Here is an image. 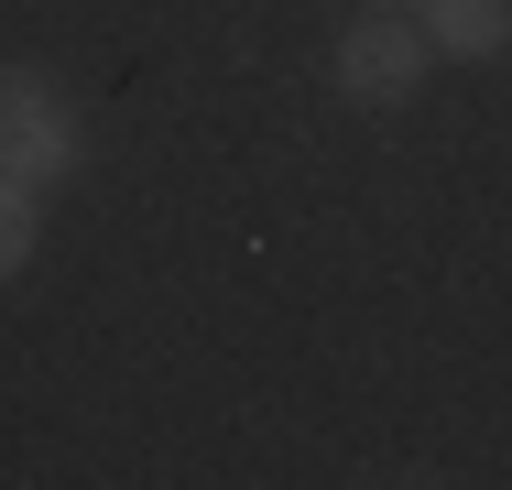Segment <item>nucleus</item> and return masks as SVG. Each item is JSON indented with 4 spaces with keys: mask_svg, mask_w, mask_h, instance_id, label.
<instances>
[{
    "mask_svg": "<svg viewBox=\"0 0 512 490\" xmlns=\"http://www.w3.org/2000/svg\"><path fill=\"white\" fill-rule=\"evenodd\" d=\"M425 55H436V44H425V33H404V22L382 11V22L338 33V88L360 98V109H404V98L425 88Z\"/></svg>",
    "mask_w": 512,
    "mask_h": 490,
    "instance_id": "nucleus-2",
    "label": "nucleus"
},
{
    "mask_svg": "<svg viewBox=\"0 0 512 490\" xmlns=\"http://www.w3.org/2000/svg\"><path fill=\"white\" fill-rule=\"evenodd\" d=\"M33 229H44V207H33V186L22 175H0V284L33 262Z\"/></svg>",
    "mask_w": 512,
    "mask_h": 490,
    "instance_id": "nucleus-4",
    "label": "nucleus"
},
{
    "mask_svg": "<svg viewBox=\"0 0 512 490\" xmlns=\"http://www.w3.org/2000/svg\"><path fill=\"white\" fill-rule=\"evenodd\" d=\"M382 11H404V0H382Z\"/></svg>",
    "mask_w": 512,
    "mask_h": 490,
    "instance_id": "nucleus-5",
    "label": "nucleus"
},
{
    "mask_svg": "<svg viewBox=\"0 0 512 490\" xmlns=\"http://www.w3.org/2000/svg\"><path fill=\"white\" fill-rule=\"evenodd\" d=\"M0 153H11L0 175H22L33 196H44L55 175H66V164H77V131H66L55 88H44V77H22V66L0 77Z\"/></svg>",
    "mask_w": 512,
    "mask_h": 490,
    "instance_id": "nucleus-1",
    "label": "nucleus"
},
{
    "mask_svg": "<svg viewBox=\"0 0 512 490\" xmlns=\"http://www.w3.org/2000/svg\"><path fill=\"white\" fill-rule=\"evenodd\" d=\"M425 44L458 55V66L502 55V44H512V0H436V33H425Z\"/></svg>",
    "mask_w": 512,
    "mask_h": 490,
    "instance_id": "nucleus-3",
    "label": "nucleus"
}]
</instances>
